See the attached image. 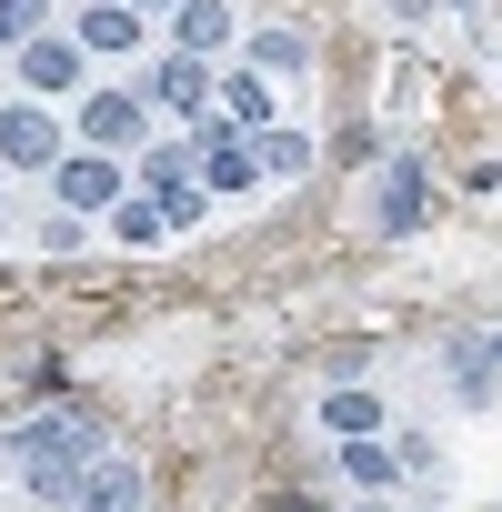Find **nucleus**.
Returning <instances> with one entry per match:
<instances>
[{"instance_id": "obj_1", "label": "nucleus", "mask_w": 502, "mask_h": 512, "mask_svg": "<svg viewBox=\"0 0 502 512\" xmlns=\"http://www.w3.org/2000/svg\"><path fill=\"white\" fill-rule=\"evenodd\" d=\"M81 462H91V422H81V412H51V422H21V432H11V472H21V492H41V502H71Z\"/></svg>"}, {"instance_id": "obj_2", "label": "nucleus", "mask_w": 502, "mask_h": 512, "mask_svg": "<svg viewBox=\"0 0 502 512\" xmlns=\"http://www.w3.org/2000/svg\"><path fill=\"white\" fill-rule=\"evenodd\" d=\"M81 141L91 151H141L151 141V91H81Z\"/></svg>"}, {"instance_id": "obj_3", "label": "nucleus", "mask_w": 502, "mask_h": 512, "mask_svg": "<svg viewBox=\"0 0 502 512\" xmlns=\"http://www.w3.org/2000/svg\"><path fill=\"white\" fill-rule=\"evenodd\" d=\"M81 61H91L81 31H31V41H21V81H31L41 101H71V91H81Z\"/></svg>"}, {"instance_id": "obj_4", "label": "nucleus", "mask_w": 502, "mask_h": 512, "mask_svg": "<svg viewBox=\"0 0 502 512\" xmlns=\"http://www.w3.org/2000/svg\"><path fill=\"white\" fill-rule=\"evenodd\" d=\"M51 191H61V211H111L131 181H121V151H61L51 161Z\"/></svg>"}, {"instance_id": "obj_5", "label": "nucleus", "mask_w": 502, "mask_h": 512, "mask_svg": "<svg viewBox=\"0 0 502 512\" xmlns=\"http://www.w3.org/2000/svg\"><path fill=\"white\" fill-rule=\"evenodd\" d=\"M0 161H11V171H51V161H61V121L41 111V91L0 111Z\"/></svg>"}, {"instance_id": "obj_6", "label": "nucleus", "mask_w": 502, "mask_h": 512, "mask_svg": "<svg viewBox=\"0 0 502 512\" xmlns=\"http://www.w3.org/2000/svg\"><path fill=\"white\" fill-rule=\"evenodd\" d=\"M151 101H161V111H181V121H201V111L221 101V91H211V61H201V51H171V61L151 71Z\"/></svg>"}, {"instance_id": "obj_7", "label": "nucleus", "mask_w": 502, "mask_h": 512, "mask_svg": "<svg viewBox=\"0 0 502 512\" xmlns=\"http://www.w3.org/2000/svg\"><path fill=\"white\" fill-rule=\"evenodd\" d=\"M71 502H101V512L141 502V462H131V452H91V462H81V482H71Z\"/></svg>"}, {"instance_id": "obj_8", "label": "nucleus", "mask_w": 502, "mask_h": 512, "mask_svg": "<svg viewBox=\"0 0 502 512\" xmlns=\"http://www.w3.org/2000/svg\"><path fill=\"white\" fill-rule=\"evenodd\" d=\"M422 211H432V171H422V161H392V171H382V211H372V221H382V231H412Z\"/></svg>"}, {"instance_id": "obj_9", "label": "nucleus", "mask_w": 502, "mask_h": 512, "mask_svg": "<svg viewBox=\"0 0 502 512\" xmlns=\"http://www.w3.org/2000/svg\"><path fill=\"white\" fill-rule=\"evenodd\" d=\"M221 41H241L231 31V0H181V11H171V51H201L211 61Z\"/></svg>"}, {"instance_id": "obj_10", "label": "nucleus", "mask_w": 502, "mask_h": 512, "mask_svg": "<svg viewBox=\"0 0 502 512\" xmlns=\"http://www.w3.org/2000/svg\"><path fill=\"white\" fill-rule=\"evenodd\" d=\"M322 432H332V442L382 432V392H372V382H332V392H322Z\"/></svg>"}, {"instance_id": "obj_11", "label": "nucleus", "mask_w": 502, "mask_h": 512, "mask_svg": "<svg viewBox=\"0 0 502 512\" xmlns=\"http://www.w3.org/2000/svg\"><path fill=\"white\" fill-rule=\"evenodd\" d=\"M71 31H81V41H91L101 61H121V51L141 41V11H131V0H91V11H81Z\"/></svg>"}, {"instance_id": "obj_12", "label": "nucleus", "mask_w": 502, "mask_h": 512, "mask_svg": "<svg viewBox=\"0 0 502 512\" xmlns=\"http://www.w3.org/2000/svg\"><path fill=\"white\" fill-rule=\"evenodd\" d=\"M342 472H352L362 492H392V482H402V452H382V432H352V442H342Z\"/></svg>"}, {"instance_id": "obj_13", "label": "nucleus", "mask_w": 502, "mask_h": 512, "mask_svg": "<svg viewBox=\"0 0 502 512\" xmlns=\"http://www.w3.org/2000/svg\"><path fill=\"white\" fill-rule=\"evenodd\" d=\"M241 51H251V71H262V81H272V71H302V61H312L292 21H272V31H241Z\"/></svg>"}, {"instance_id": "obj_14", "label": "nucleus", "mask_w": 502, "mask_h": 512, "mask_svg": "<svg viewBox=\"0 0 502 512\" xmlns=\"http://www.w3.org/2000/svg\"><path fill=\"white\" fill-rule=\"evenodd\" d=\"M161 231H171V211H161V191H151V201H131V191L111 201V241H121V251H141V241H161Z\"/></svg>"}, {"instance_id": "obj_15", "label": "nucleus", "mask_w": 502, "mask_h": 512, "mask_svg": "<svg viewBox=\"0 0 502 512\" xmlns=\"http://www.w3.org/2000/svg\"><path fill=\"white\" fill-rule=\"evenodd\" d=\"M221 121H231V131H262V121H272V91H262V71H231V81H221Z\"/></svg>"}, {"instance_id": "obj_16", "label": "nucleus", "mask_w": 502, "mask_h": 512, "mask_svg": "<svg viewBox=\"0 0 502 512\" xmlns=\"http://www.w3.org/2000/svg\"><path fill=\"white\" fill-rule=\"evenodd\" d=\"M251 141H262V171H282V181H302V171H312V141H302V131H272V121H262Z\"/></svg>"}, {"instance_id": "obj_17", "label": "nucleus", "mask_w": 502, "mask_h": 512, "mask_svg": "<svg viewBox=\"0 0 502 512\" xmlns=\"http://www.w3.org/2000/svg\"><path fill=\"white\" fill-rule=\"evenodd\" d=\"M452 382H462V402H492L502 382H492V352H452Z\"/></svg>"}, {"instance_id": "obj_18", "label": "nucleus", "mask_w": 502, "mask_h": 512, "mask_svg": "<svg viewBox=\"0 0 502 512\" xmlns=\"http://www.w3.org/2000/svg\"><path fill=\"white\" fill-rule=\"evenodd\" d=\"M0 21H11V41H31V31H51V0H0Z\"/></svg>"}, {"instance_id": "obj_19", "label": "nucleus", "mask_w": 502, "mask_h": 512, "mask_svg": "<svg viewBox=\"0 0 502 512\" xmlns=\"http://www.w3.org/2000/svg\"><path fill=\"white\" fill-rule=\"evenodd\" d=\"M131 11H181V0H131Z\"/></svg>"}, {"instance_id": "obj_20", "label": "nucleus", "mask_w": 502, "mask_h": 512, "mask_svg": "<svg viewBox=\"0 0 502 512\" xmlns=\"http://www.w3.org/2000/svg\"><path fill=\"white\" fill-rule=\"evenodd\" d=\"M0 51H11V21H0Z\"/></svg>"}, {"instance_id": "obj_21", "label": "nucleus", "mask_w": 502, "mask_h": 512, "mask_svg": "<svg viewBox=\"0 0 502 512\" xmlns=\"http://www.w3.org/2000/svg\"><path fill=\"white\" fill-rule=\"evenodd\" d=\"M492 362H502V342H492Z\"/></svg>"}]
</instances>
